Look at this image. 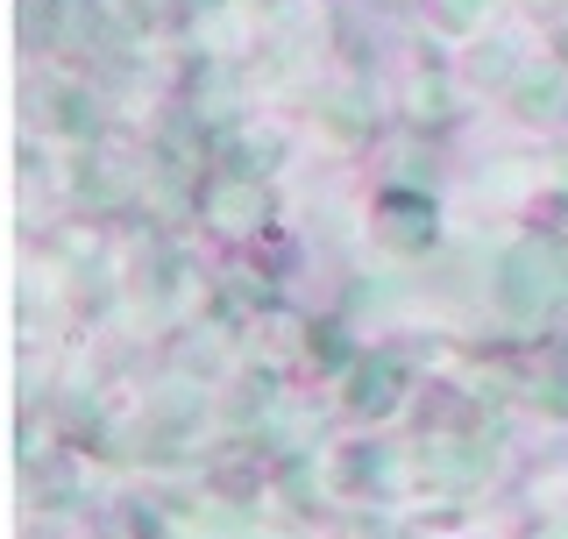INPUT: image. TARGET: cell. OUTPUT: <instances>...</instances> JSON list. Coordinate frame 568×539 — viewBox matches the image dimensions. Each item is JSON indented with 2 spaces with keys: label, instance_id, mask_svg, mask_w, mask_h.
<instances>
[{
  "label": "cell",
  "instance_id": "cell-2",
  "mask_svg": "<svg viewBox=\"0 0 568 539\" xmlns=\"http://www.w3.org/2000/svg\"><path fill=\"white\" fill-rule=\"evenodd\" d=\"M476 8L484 0H440V22H476Z\"/></svg>",
  "mask_w": 568,
  "mask_h": 539
},
{
  "label": "cell",
  "instance_id": "cell-1",
  "mask_svg": "<svg viewBox=\"0 0 568 539\" xmlns=\"http://www.w3.org/2000/svg\"><path fill=\"white\" fill-rule=\"evenodd\" d=\"M561 106V79H526V114H555Z\"/></svg>",
  "mask_w": 568,
  "mask_h": 539
}]
</instances>
